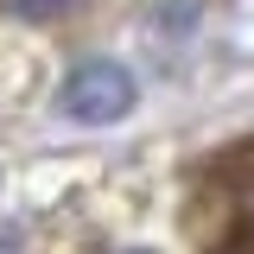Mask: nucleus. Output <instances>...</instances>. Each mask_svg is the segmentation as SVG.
<instances>
[{
  "mask_svg": "<svg viewBox=\"0 0 254 254\" xmlns=\"http://www.w3.org/2000/svg\"><path fill=\"white\" fill-rule=\"evenodd\" d=\"M0 13L19 19V26H58L76 13V0H0Z\"/></svg>",
  "mask_w": 254,
  "mask_h": 254,
  "instance_id": "obj_2",
  "label": "nucleus"
},
{
  "mask_svg": "<svg viewBox=\"0 0 254 254\" xmlns=\"http://www.w3.org/2000/svg\"><path fill=\"white\" fill-rule=\"evenodd\" d=\"M133 95H140V83H133L127 64L83 58V64H70V76L58 83V115L70 127H115L121 115H133Z\"/></svg>",
  "mask_w": 254,
  "mask_h": 254,
  "instance_id": "obj_1",
  "label": "nucleus"
},
{
  "mask_svg": "<svg viewBox=\"0 0 254 254\" xmlns=\"http://www.w3.org/2000/svg\"><path fill=\"white\" fill-rule=\"evenodd\" d=\"M127 254H159V248H127Z\"/></svg>",
  "mask_w": 254,
  "mask_h": 254,
  "instance_id": "obj_4",
  "label": "nucleus"
},
{
  "mask_svg": "<svg viewBox=\"0 0 254 254\" xmlns=\"http://www.w3.org/2000/svg\"><path fill=\"white\" fill-rule=\"evenodd\" d=\"M0 254H26V229L19 222H0Z\"/></svg>",
  "mask_w": 254,
  "mask_h": 254,
  "instance_id": "obj_3",
  "label": "nucleus"
}]
</instances>
